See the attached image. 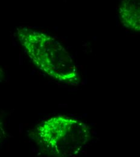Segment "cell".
<instances>
[{"mask_svg":"<svg viewBox=\"0 0 140 157\" xmlns=\"http://www.w3.org/2000/svg\"><path fill=\"white\" fill-rule=\"evenodd\" d=\"M17 33L25 53L42 71L64 83H79L77 67L59 41L47 33L26 27L17 28Z\"/></svg>","mask_w":140,"mask_h":157,"instance_id":"1","label":"cell"},{"mask_svg":"<svg viewBox=\"0 0 140 157\" xmlns=\"http://www.w3.org/2000/svg\"><path fill=\"white\" fill-rule=\"evenodd\" d=\"M2 78H3V71L1 68L0 67V82L2 81Z\"/></svg>","mask_w":140,"mask_h":157,"instance_id":"5","label":"cell"},{"mask_svg":"<svg viewBox=\"0 0 140 157\" xmlns=\"http://www.w3.org/2000/svg\"><path fill=\"white\" fill-rule=\"evenodd\" d=\"M119 17L126 28L140 32V0H123L119 6Z\"/></svg>","mask_w":140,"mask_h":157,"instance_id":"3","label":"cell"},{"mask_svg":"<svg viewBox=\"0 0 140 157\" xmlns=\"http://www.w3.org/2000/svg\"><path fill=\"white\" fill-rule=\"evenodd\" d=\"M37 130L44 149L55 157H73L80 152L91 139L90 128L87 124L63 116L47 119Z\"/></svg>","mask_w":140,"mask_h":157,"instance_id":"2","label":"cell"},{"mask_svg":"<svg viewBox=\"0 0 140 157\" xmlns=\"http://www.w3.org/2000/svg\"><path fill=\"white\" fill-rule=\"evenodd\" d=\"M5 138H6V132H5L4 129L3 128L2 124L0 121V143H1V141H2L4 140Z\"/></svg>","mask_w":140,"mask_h":157,"instance_id":"4","label":"cell"}]
</instances>
